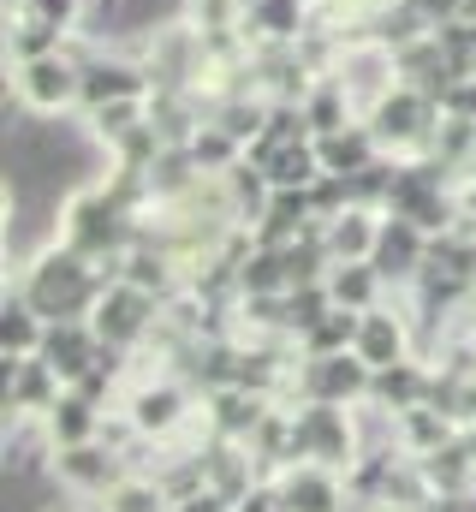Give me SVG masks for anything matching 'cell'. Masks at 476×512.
<instances>
[{
	"label": "cell",
	"instance_id": "1",
	"mask_svg": "<svg viewBox=\"0 0 476 512\" xmlns=\"http://www.w3.org/2000/svg\"><path fill=\"white\" fill-rule=\"evenodd\" d=\"M369 131L381 137V149L387 155H399V161H411V155H429L435 149V131H441V120H447V108L429 96V90H417V84H393L369 114Z\"/></svg>",
	"mask_w": 476,
	"mask_h": 512
},
{
	"label": "cell",
	"instance_id": "2",
	"mask_svg": "<svg viewBox=\"0 0 476 512\" xmlns=\"http://www.w3.org/2000/svg\"><path fill=\"white\" fill-rule=\"evenodd\" d=\"M292 459H316V465L352 471L363 459V435H357L352 405H298L292 411Z\"/></svg>",
	"mask_w": 476,
	"mask_h": 512
},
{
	"label": "cell",
	"instance_id": "3",
	"mask_svg": "<svg viewBox=\"0 0 476 512\" xmlns=\"http://www.w3.org/2000/svg\"><path fill=\"white\" fill-rule=\"evenodd\" d=\"M90 328H96L102 346L137 352V346L161 328V298L143 292V286H131V280H114V286L102 292V304L90 310Z\"/></svg>",
	"mask_w": 476,
	"mask_h": 512
},
{
	"label": "cell",
	"instance_id": "4",
	"mask_svg": "<svg viewBox=\"0 0 476 512\" xmlns=\"http://www.w3.org/2000/svg\"><path fill=\"white\" fill-rule=\"evenodd\" d=\"M375 387V370L357 352H334V358H298L292 370V393L298 405H363Z\"/></svg>",
	"mask_w": 476,
	"mask_h": 512
},
{
	"label": "cell",
	"instance_id": "5",
	"mask_svg": "<svg viewBox=\"0 0 476 512\" xmlns=\"http://www.w3.org/2000/svg\"><path fill=\"white\" fill-rule=\"evenodd\" d=\"M268 483H274V495H280V512H346V501H352L346 471L316 465V459H292V465H280Z\"/></svg>",
	"mask_w": 476,
	"mask_h": 512
},
{
	"label": "cell",
	"instance_id": "6",
	"mask_svg": "<svg viewBox=\"0 0 476 512\" xmlns=\"http://www.w3.org/2000/svg\"><path fill=\"white\" fill-rule=\"evenodd\" d=\"M125 423L137 429V441H173L185 423H191V393L173 382V376H155V382H137L125 393Z\"/></svg>",
	"mask_w": 476,
	"mask_h": 512
},
{
	"label": "cell",
	"instance_id": "7",
	"mask_svg": "<svg viewBox=\"0 0 476 512\" xmlns=\"http://www.w3.org/2000/svg\"><path fill=\"white\" fill-rule=\"evenodd\" d=\"M18 102H24L30 114H42V120L78 108V102H84V66H78L72 54H48V60L18 66Z\"/></svg>",
	"mask_w": 476,
	"mask_h": 512
},
{
	"label": "cell",
	"instance_id": "8",
	"mask_svg": "<svg viewBox=\"0 0 476 512\" xmlns=\"http://www.w3.org/2000/svg\"><path fill=\"white\" fill-rule=\"evenodd\" d=\"M429 233L417 227V221H405V215H381V239H375V268H381V280L393 286V292H411L417 286V274H423V262H429Z\"/></svg>",
	"mask_w": 476,
	"mask_h": 512
},
{
	"label": "cell",
	"instance_id": "9",
	"mask_svg": "<svg viewBox=\"0 0 476 512\" xmlns=\"http://www.w3.org/2000/svg\"><path fill=\"white\" fill-rule=\"evenodd\" d=\"M143 96H155V78H149V66H137V60H125V54H108V48H96L90 60H84V114L90 108H102V102H143Z\"/></svg>",
	"mask_w": 476,
	"mask_h": 512
},
{
	"label": "cell",
	"instance_id": "10",
	"mask_svg": "<svg viewBox=\"0 0 476 512\" xmlns=\"http://www.w3.org/2000/svg\"><path fill=\"white\" fill-rule=\"evenodd\" d=\"M352 352L369 370L405 364V358L417 352V340H411V310H405V304H375V310H363V328H357Z\"/></svg>",
	"mask_w": 476,
	"mask_h": 512
},
{
	"label": "cell",
	"instance_id": "11",
	"mask_svg": "<svg viewBox=\"0 0 476 512\" xmlns=\"http://www.w3.org/2000/svg\"><path fill=\"white\" fill-rule=\"evenodd\" d=\"M54 477H60L66 489H78V495H108V489H119L131 471H125V453H119V447L84 441V447H60V453H54Z\"/></svg>",
	"mask_w": 476,
	"mask_h": 512
},
{
	"label": "cell",
	"instance_id": "12",
	"mask_svg": "<svg viewBox=\"0 0 476 512\" xmlns=\"http://www.w3.org/2000/svg\"><path fill=\"white\" fill-rule=\"evenodd\" d=\"M102 358V340L84 316H66V322H48V340H42V364L60 376L66 387H78Z\"/></svg>",
	"mask_w": 476,
	"mask_h": 512
},
{
	"label": "cell",
	"instance_id": "13",
	"mask_svg": "<svg viewBox=\"0 0 476 512\" xmlns=\"http://www.w3.org/2000/svg\"><path fill=\"white\" fill-rule=\"evenodd\" d=\"M108 405H96L90 393H78V387H66L54 405H48V417H42V435H48V453H60V447H84V441H102V417Z\"/></svg>",
	"mask_w": 476,
	"mask_h": 512
},
{
	"label": "cell",
	"instance_id": "14",
	"mask_svg": "<svg viewBox=\"0 0 476 512\" xmlns=\"http://www.w3.org/2000/svg\"><path fill=\"white\" fill-rule=\"evenodd\" d=\"M6 364V411L12 417H48V405L66 393V382L42 364V358H0Z\"/></svg>",
	"mask_w": 476,
	"mask_h": 512
},
{
	"label": "cell",
	"instance_id": "15",
	"mask_svg": "<svg viewBox=\"0 0 476 512\" xmlns=\"http://www.w3.org/2000/svg\"><path fill=\"white\" fill-rule=\"evenodd\" d=\"M244 36H262L274 48H298L310 36V0H250L244 6Z\"/></svg>",
	"mask_w": 476,
	"mask_h": 512
},
{
	"label": "cell",
	"instance_id": "16",
	"mask_svg": "<svg viewBox=\"0 0 476 512\" xmlns=\"http://www.w3.org/2000/svg\"><path fill=\"white\" fill-rule=\"evenodd\" d=\"M316 155H322V173H340V179H352V173H363L369 161H381L387 149H381V137L369 131V120H352L346 131H328V137H316Z\"/></svg>",
	"mask_w": 476,
	"mask_h": 512
},
{
	"label": "cell",
	"instance_id": "17",
	"mask_svg": "<svg viewBox=\"0 0 476 512\" xmlns=\"http://www.w3.org/2000/svg\"><path fill=\"white\" fill-rule=\"evenodd\" d=\"M322 239H328V256L334 262H369L375 256V239H381V209H346L334 221H322Z\"/></svg>",
	"mask_w": 476,
	"mask_h": 512
},
{
	"label": "cell",
	"instance_id": "18",
	"mask_svg": "<svg viewBox=\"0 0 476 512\" xmlns=\"http://www.w3.org/2000/svg\"><path fill=\"white\" fill-rule=\"evenodd\" d=\"M66 42H72V30H60V24H48V18H30V12H12V24H6V60H12V66L66 54Z\"/></svg>",
	"mask_w": 476,
	"mask_h": 512
},
{
	"label": "cell",
	"instance_id": "19",
	"mask_svg": "<svg viewBox=\"0 0 476 512\" xmlns=\"http://www.w3.org/2000/svg\"><path fill=\"white\" fill-rule=\"evenodd\" d=\"M48 340V316H36L18 292L0 304V358H42Z\"/></svg>",
	"mask_w": 476,
	"mask_h": 512
},
{
	"label": "cell",
	"instance_id": "20",
	"mask_svg": "<svg viewBox=\"0 0 476 512\" xmlns=\"http://www.w3.org/2000/svg\"><path fill=\"white\" fill-rule=\"evenodd\" d=\"M328 292H334L340 310H375V304H387V280H381L375 262H334L328 268Z\"/></svg>",
	"mask_w": 476,
	"mask_h": 512
},
{
	"label": "cell",
	"instance_id": "21",
	"mask_svg": "<svg viewBox=\"0 0 476 512\" xmlns=\"http://www.w3.org/2000/svg\"><path fill=\"white\" fill-rule=\"evenodd\" d=\"M357 328H363V310H328L322 322H310L292 346H298V358H334V352H352L357 346Z\"/></svg>",
	"mask_w": 476,
	"mask_h": 512
},
{
	"label": "cell",
	"instance_id": "22",
	"mask_svg": "<svg viewBox=\"0 0 476 512\" xmlns=\"http://www.w3.org/2000/svg\"><path fill=\"white\" fill-rule=\"evenodd\" d=\"M304 120L316 137H328V131H346L352 120H363L352 102V90L340 84V78H322V84H310V96H304Z\"/></svg>",
	"mask_w": 476,
	"mask_h": 512
},
{
	"label": "cell",
	"instance_id": "23",
	"mask_svg": "<svg viewBox=\"0 0 476 512\" xmlns=\"http://www.w3.org/2000/svg\"><path fill=\"white\" fill-rule=\"evenodd\" d=\"M84 126H90V143H108V155H114L137 126H149V96L143 102H102L84 114Z\"/></svg>",
	"mask_w": 476,
	"mask_h": 512
},
{
	"label": "cell",
	"instance_id": "24",
	"mask_svg": "<svg viewBox=\"0 0 476 512\" xmlns=\"http://www.w3.org/2000/svg\"><path fill=\"white\" fill-rule=\"evenodd\" d=\"M102 501H108V512H173V495H167L155 477H125V483L108 489Z\"/></svg>",
	"mask_w": 476,
	"mask_h": 512
},
{
	"label": "cell",
	"instance_id": "25",
	"mask_svg": "<svg viewBox=\"0 0 476 512\" xmlns=\"http://www.w3.org/2000/svg\"><path fill=\"white\" fill-rule=\"evenodd\" d=\"M12 12H30V18H48L60 30H78L90 18V0H12Z\"/></svg>",
	"mask_w": 476,
	"mask_h": 512
},
{
	"label": "cell",
	"instance_id": "26",
	"mask_svg": "<svg viewBox=\"0 0 476 512\" xmlns=\"http://www.w3.org/2000/svg\"><path fill=\"white\" fill-rule=\"evenodd\" d=\"M441 108H447V114H459V120H476V72H471V78H459V84L441 96Z\"/></svg>",
	"mask_w": 476,
	"mask_h": 512
},
{
	"label": "cell",
	"instance_id": "27",
	"mask_svg": "<svg viewBox=\"0 0 476 512\" xmlns=\"http://www.w3.org/2000/svg\"><path fill=\"white\" fill-rule=\"evenodd\" d=\"M233 512H280V495H274V483H256L244 501H233Z\"/></svg>",
	"mask_w": 476,
	"mask_h": 512
},
{
	"label": "cell",
	"instance_id": "28",
	"mask_svg": "<svg viewBox=\"0 0 476 512\" xmlns=\"http://www.w3.org/2000/svg\"><path fill=\"white\" fill-rule=\"evenodd\" d=\"M411 6H417L429 24H447V18H459V6H465V0H411Z\"/></svg>",
	"mask_w": 476,
	"mask_h": 512
},
{
	"label": "cell",
	"instance_id": "29",
	"mask_svg": "<svg viewBox=\"0 0 476 512\" xmlns=\"http://www.w3.org/2000/svg\"><path fill=\"white\" fill-rule=\"evenodd\" d=\"M369 512H405V507H369Z\"/></svg>",
	"mask_w": 476,
	"mask_h": 512
},
{
	"label": "cell",
	"instance_id": "30",
	"mask_svg": "<svg viewBox=\"0 0 476 512\" xmlns=\"http://www.w3.org/2000/svg\"><path fill=\"white\" fill-rule=\"evenodd\" d=\"M471 268H476V239H471Z\"/></svg>",
	"mask_w": 476,
	"mask_h": 512
},
{
	"label": "cell",
	"instance_id": "31",
	"mask_svg": "<svg viewBox=\"0 0 476 512\" xmlns=\"http://www.w3.org/2000/svg\"><path fill=\"white\" fill-rule=\"evenodd\" d=\"M471 346H476V334H471Z\"/></svg>",
	"mask_w": 476,
	"mask_h": 512
}]
</instances>
